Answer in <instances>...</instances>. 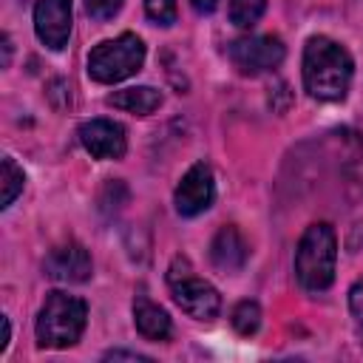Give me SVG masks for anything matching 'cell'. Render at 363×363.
Returning <instances> with one entry per match:
<instances>
[{
  "mask_svg": "<svg viewBox=\"0 0 363 363\" xmlns=\"http://www.w3.org/2000/svg\"><path fill=\"white\" fill-rule=\"evenodd\" d=\"M301 74H303V88L309 91V96L320 102H337L346 96L352 85L354 62H352V54L337 40L326 34H315L303 45Z\"/></svg>",
  "mask_w": 363,
  "mask_h": 363,
  "instance_id": "obj_1",
  "label": "cell"
},
{
  "mask_svg": "<svg viewBox=\"0 0 363 363\" xmlns=\"http://www.w3.org/2000/svg\"><path fill=\"white\" fill-rule=\"evenodd\" d=\"M337 264V235L332 224L315 221L303 230L295 247V275L306 292H323L335 281Z\"/></svg>",
  "mask_w": 363,
  "mask_h": 363,
  "instance_id": "obj_2",
  "label": "cell"
},
{
  "mask_svg": "<svg viewBox=\"0 0 363 363\" xmlns=\"http://www.w3.org/2000/svg\"><path fill=\"white\" fill-rule=\"evenodd\" d=\"M88 323V303L68 292H48L37 312V343L43 349L74 346Z\"/></svg>",
  "mask_w": 363,
  "mask_h": 363,
  "instance_id": "obj_3",
  "label": "cell"
},
{
  "mask_svg": "<svg viewBox=\"0 0 363 363\" xmlns=\"http://www.w3.org/2000/svg\"><path fill=\"white\" fill-rule=\"evenodd\" d=\"M142 65H145V43L130 31L99 43L88 54V77L102 85L122 82V79L139 74Z\"/></svg>",
  "mask_w": 363,
  "mask_h": 363,
  "instance_id": "obj_4",
  "label": "cell"
},
{
  "mask_svg": "<svg viewBox=\"0 0 363 363\" xmlns=\"http://www.w3.org/2000/svg\"><path fill=\"white\" fill-rule=\"evenodd\" d=\"M182 261V272H179V264L173 261L170 272H167V284H170V292H173V301L176 306L190 315L193 320H213L221 309V295L213 284H207L204 278L193 275L187 258H179Z\"/></svg>",
  "mask_w": 363,
  "mask_h": 363,
  "instance_id": "obj_5",
  "label": "cell"
},
{
  "mask_svg": "<svg viewBox=\"0 0 363 363\" xmlns=\"http://www.w3.org/2000/svg\"><path fill=\"white\" fill-rule=\"evenodd\" d=\"M227 54H230V62L241 74L258 77V74L278 68L286 57V48L281 43V37H275V34H247V37L233 40Z\"/></svg>",
  "mask_w": 363,
  "mask_h": 363,
  "instance_id": "obj_6",
  "label": "cell"
},
{
  "mask_svg": "<svg viewBox=\"0 0 363 363\" xmlns=\"http://www.w3.org/2000/svg\"><path fill=\"white\" fill-rule=\"evenodd\" d=\"M213 196H216L213 170H210V164L196 162V164H193V167H190V170L182 176V182L176 184L173 204H176L179 216L193 218V216L204 213V210L213 204Z\"/></svg>",
  "mask_w": 363,
  "mask_h": 363,
  "instance_id": "obj_7",
  "label": "cell"
},
{
  "mask_svg": "<svg viewBox=\"0 0 363 363\" xmlns=\"http://www.w3.org/2000/svg\"><path fill=\"white\" fill-rule=\"evenodd\" d=\"M34 31L45 48L62 51L71 37V0H37Z\"/></svg>",
  "mask_w": 363,
  "mask_h": 363,
  "instance_id": "obj_8",
  "label": "cell"
},
{
  "mask_svg": "<svg viewBox=\"0 0 363 363\" xmlns=\"http://www.w3.org/2000/svg\"><path fill=\"white\" fill-rule=\"evenodd\" d=\"M79 142L94 159H122L128 150L125 128L113 119H88L79 125Z\"/></svg>",
  "mask_w": 363,
  "mask_h": 363,
  "instance_id": "obj_9",
  "label": "cell"
},
{
  "mask_svg": "<svg viewBox=\"0 0 363 363\" xmlns=\"http://www.w3.org/2000/svg\"><path fill=\"white\" fill-rule=\"evenodd\" d=\"M45 275L54 278V281H62V284H82L91 278L94 272V264H91V255L82 244L77 241H65L60 247H54L48 255H45Z\"/></svg>",
  "mask_w": 363,
  "mask_h": 363,
  "instance_id": "obj_10",
  "label": "cell"
},
{
  "mask_svg": "<svg viewBox=\"0 0 363 363\" xmlns=\"http://www.w3.org/2000/svg\"><path fill=\"white\" fill-rule=\"evenodd\" d=\"M250 258V247L244 241V235L238 233V227L227 224L216 233L213 244H210V261L213 267H218L221 272H238Z\"/></svg>",
  "mask_w": 363,
  "mask_h": 363,
  "instance_id": "obj_11",
  "label": "cell"
},
{
  "mask_svg": "<svg viewBox=\"0 0 363 363\" xmlns=\"http://www.w3.org/2000/svg\"><path fill=\"white\" fill-rule=\"evenodd\" d=\"M133 323H136L139 335L147 340H167L173 332L167 312L145 295H136V301H133Z\"/></svg>",
  "mask_w": 363,
  "mask_h": 363,
  "instance_id": "obj_12",
  "label": "cell"
},
{
  "mask_svg": "<svg viewBox=\"0 0 363 363\" xmlns=\"http://www.w3.org/2000/svg\"><path fill=\"white\" fill-rule=\"evenodd\" d=\"M111 108L136 113V116H147L162 105V91L150 88V85H136V88H125V91H113L108 96Z\"/></svg>",
  "mask_w": 363,
  "mask_h": 363,
  "instance_id": "obj_13",
  "label": "cell"
},
{
  "mask_svg": "<svg viewBox=\"0 0 363 363\" xmlns=\"http://www.w3.org/2000/svg\"><path fill=\"white\" fill-rule=\"evenodd\" d=\"M0 184H3V210L14 204V199L23 193V184H26V176L23 170L14 164V159H3V167H0Z\"/></svg>",
  "mask_w": 363,
  "mask_h": 363,
  "instance_id": "obj_14",
  "label": "cell"
},
{
  "mask_svg": "<svg viewBox=\"0 0 363 363\" xmlns=\"http://www.w3.org/2000/svg\"><path fill=\"white\" fill-rule=\"evenodd\" d=\"M267 9V0H230V23L238 28H252Z\"/></svg>",
  "mask_w": 363,
  "mask_h": 363,
  "instance_id": "obj_15",
  "label": "cell"
},
{
  "mask_svg": "<svg viewBox=\"0 0 363 363\" xmlns=\"http://www.w3.org/2000/svg\"><path fill=\"white\" fill-rule=\"evenodd\" d=\"M230 320L238 335H255L261 326V306L255 301H241V303H235Z\"/></svg>",
  "mask_w": 363,
  "mask_h": 363,
  "instance_id": "obj_16",
  "label": "cell"
},
{
  "mask_svg": "<svg viewBox=\"0 0 363 363\" xmlns=\"http://www.w3.org/2000/svg\"><path fill=\"white\" fill-rule=\"evenodd\" d=\"M145 14L156 26H173L176 23V0H145Z\"/></svg>",
  "mask_w": 363,
  "mask_h": 363,
  "instance_id": "obj_17",
  "label": "cell"
},
{
  "mask_svg": "<svg viewBox=\"0 0 363 363\" xmlns=\"http://www.w3.org/2000/svg\"><path fill=\"white\" fill-rule=\"evenodd\" d=\"M122 3H125V0H85V9H88V14H91L94 20L105 23V20H111V17L119 14Z\"/></svg>",
  "mask_w": 363,
  "mask_h": 363,
  "instance_id": "obj_18",
  "label": "cell"
},
{
  "mask_svg": "<svg viewBox=\"0 0 363 363\" xmlns=\"http://www.w3.org/2000/svg\"><path fill=\"white\" fill-rule=\"evenodd\" d=\"M349 309H352V315L363 323V281H357V284L349 289Z\"/></svg>",
  "mask_w": 363,
  "mask_h": 363,
  "instance_id": "obj_19",
  "label": "cell"
},
{
  "mask_svg": "<svg viewBox=\"0 0 363 363\" xmlns=\"http://www.w3.org/2000/svg\"><path fill=\"white\" fill-rule=\"evenodd\" d=\"M190 6H193L199 14H210V11H216L218 0H190Z\"/></svg>",
  "mask_w": 363,
  "mask_h": 363,
  "instance_id": "obj_20",
  "label": "cell"
},
{
  "mask_svg": "<svg viewBox=\"0 0 363 363\" xmlns=\"http://www.w3.org/2000/svg\"><path fill=\"white\" fill-rule=\"evenodd\" d=\"M105 357H111V360H116V357H130V360H147L145 354H139V352H108Z\"/></svg>",
  "mask_w": 363,
  "mask_h": 363,
  "instance_id": "obj_21",
  "label": "cell"
},
{
  "mask_svg": "<svg viewBox=\"0 0 363 363\" xmlns=\"http://www.w3.org/2000/svg\"><path fill=\"white\" fill-rule=\"evenodd\" d=\"M9 337H11V326H9V318H3V340H0V354L6 352L9 346Z\"/></svg>",
  "mask_w": 363,
  "mask_h": 363,
  "instance_id": "obj_22",
  "label": "cell"
},
{
  "mask_svg": "<svg viewBox=\"0 0 363 363\" xmlns=\"http://www.w3.org/2000/svg\"><path fill=\"white\" fill-rule=\"evenodd\" d=\"M0 40H3V65H9V60H11V40H9V34H3Z\"/></svg>",
  "mask_w": 363,
  "mask_h": 363,
  "instance_id": "obj_23",
  "label": "cell"
}]
</instances>
